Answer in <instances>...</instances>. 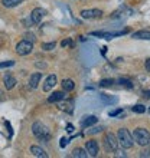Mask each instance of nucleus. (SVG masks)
Segmentation results:
<instances>
[{"mask_svg":"<svg viewBox=\"0 0 150 158\" xmlns=\"http://www.w3.org/2000/svg\"><path fill=\"white\" fill-rule=\"evenodd\" d=\"M32 132H33V135L38 138V139H41V141H45L48 142L51 138V134H49V129L46 128L45 124H42V122H33V125H32Z\"/></svg>","mask_w":150,"mask_h":158,"instance_id":"obj_1","label":"nucleus"},{"mask_svg":"<svg viewBox=\"0 0 150 158\" xmlns=\"http://www.w3.org/2000/svg\"><path fill=\"white\" fill-rule=\"evenodd\" d=\"M117 139H118V144H120L123 148H131L134 144L133 135H131L126 128L118 129V132H117Z\"/></svg>","mask_w":150,"mask_h":158,"instance_id":"obj_2","label":"nucleus"},{"mask_svg":"<svg viewBox=\"0 0 150 158\" xmlns=\"http://www.w3.org/2000/svg\"><path fill=\"white\" fill-rule=\"evenodd\" d=\"M133 139L137 142L139 145L146 147L150 142V132L144 128H136L133 131Z\"/></svg>","mask_w":150,"mask_h":158,"instance_id":"obj_3","label":"nucleus"},{"mask_svg":"<svg viewBox=\"0 0 150 158\" xmlns=\"http://www.w3.org/2000/svg\"><path fill=\"white\" fill-rule=\"evenodd\" d=\"M32 50H33V43L29 40H26V39L20 40L16 45V53L20 55V56H26V55L32 53Z\"/></svg>","mask_w":150,"mask_h":158,"instance_id":"obj_4","label":"nucleus"},{"mask_svg":"<svg viewBox=\"0 0 150 158\" xmlns=\"http://www.w3.org/2000/svg\"><path fill=\"white\" fill-rule=\"evenodd\" d=\"M104 142H105V148H107L108 151H117L118 150V147H120L118 139L116 138L114 134H105Z\"/></svg>","mask_w":150,"mask_h":158,"instance_id":"obj_5","label":"nucleus"},{"mask_svg":"<svg viewBox=\"0 0 150 158\" xmlns=\"http://www.w3.org/2000/svg\"><path fill=\"white\" fill-rule=\"evenodd\" d=\"M46 15V10L45 9H41V7H36L32 10V13H30V20H32V23H35V25H38V23H41L42 19L45 17Z\"/></svg>","mask_w":150,"mask_h":158,"instance_id":"obj_6","label":"nucleus"},{"mask_svg":"<svg viewBox=\"0 0 150 158\" xmlns=\"http://www.w3.org/2000/svg\"><path fill=\"white\" fill-rule=\"evenodd\" d=\"M98 150H100V147H98V142L91 139V141H87L85 142V151L88 152L90 157H97L98 155Z\"/></svg>","mask_w":150,"mask_h":158,"instance_id":"obj_7","label":"nucleus"},{"mask_svg":"<svg viewBox=\"0 0 150 158\" xmlns=\"http://www.w3.org/2000/svg\"><path fill=\"white\" fill-rule=\"evenodd\" d=\"M81 16H82L84 19H98V17L103 16V10L88 9V10H82V12H81Z\"/></svg>","mask_w":150,"mask_h":158,"instance_id":"obj_8","label":"nucleus"},{"mask_svg":"<svg viewBox=\"0 0 150 158\" xmlns=\"http://www.w3.org/2000/svg\"><path fill=\"white\" fill-rule=\"evenodd\" d=\"M3 83H4V88L7 89V91H10V89H13V88L16 86V78L15 76H12L10 73H6V75L3 76Z\"/></svg>","mask_w":150,"mask_h":158,"instance_id":"obj_9","label":"nucleus"},{"mask_svg":"<svg viewBox=\"0 0 150 158\" xmlns=\"http://www.w3.org/2000/svg\"><path fill=\"white\" fill-rule=\"evenodd\" d=\"M65 96H67L65 95V91H56L48 98V102L49 104H55V102H59V101H64Z\"/></svg>","mask_w":150,"mask_h":158,"instance_id":"obj_10","label":"nucleus"},{"mask_svg":"<svg viewBox=\"0 0 150 158\" xmlns=\"http://www.w3.org/2000/svg\"><path fill=\"white\" fill-rule=\"evenodd\" d=\"M41 79H42V72H35L32 75L29 76V85L30 88H38L39 86V83H41Z\"/></svg>","mask_w":150,"mask_h":158,"instance_id":"obj_11","label":"nucleus"},{"mask_svg":"<svg viewBox=\"0 0 150 158\" xmlns=\"http://www.w3.org/2000/svg\"><path fill=\"white\" fill-rule=\"evenodd\" d=\"M56 85V76L55 75H49L48 78H46V81H45V83H43V91L45 92H49L52 88Z\"/></svg>","mask_w":150,"mask_h":158,"instance_id":"obj_12","label":"nucleus"},{"mask_svg":"<svg viewBox=\"0 0 150 158\" xmlns=\"http://www.w3.org/2000/svg\"><path fill=\"white\" fill-rule=\"evenodd\" d=\"M98 122V118L95 115H90V117H85L82 121H81V127L82 128H88V127H92Z\"/></svg>","mask_w":150,"mask_h":158,"instance_id":"obj_13","label":"nucleus"},{"mask_svg":"<svg viewBox=\"0 0 150 158\" xmlns=\"http://www.w3.org/2000/svg\"><path fill=\"white\" fill-rule=\"evenodd\" d=\"M133 39H137V40H150V32L149 30H139V32H134Z\"/></svg>","mask_w":150,"mask_h":158,"instance_id":"obj_14","label":"nucleus"},{"mask_svg":"<svg viewBox=\"0 0 150 158\" xmlns=\"http://www.w3.org/2000/svg\"><path fill=\"white\" fill-rule=\"evenodd\" d=\"M30 152H32L35 157H38V158H48V154L42 150L41 147H38V145H32V147H30Z\"/></svg>","mask_w":150,"mask_h":158,"instance_id":"obj_15","label":"nucleus"},{"mask_svg":"<svg viewBox=\"0 0 150 158\" xmlns=\"http://www.w3.org/2000/svg\"><path fill=\"white\" fill-rule=\"evenodd\" d=\"M61 85H62V91H65V92H71V91H74V88H75V83L72 79H64Z\"/></svg>","mask_w":150,"mask_h":158,"instance_id":"obj_16","label":"nucleus"},{"mask_svg":"<svg viewBox=\"0 0 150 158\" xmlns=\"http://www.w3.org/2000/svg\"><path fill=\"white\" fill-rule=\"evenodd\" d=\"M4 7H16L20 3H23V0H2Z\"/></svg>","mask_w":150,"mask_h":158,"instance_id":"obj_17","label":"nucleus"},{"mask_svg":"<svg viewBox=\"0 0 150 158\" xmlns=\"http://www.w3.org/2000/svg\"><path fill=\"white\" fill-rule=\"evenodd\" d=\"M72 155L77 158H87L88 157V152L85 150H81V148H75L74 151H72Z\"/></svg>","mask_w":150,"mask_h":158,"instance_id":"obj_18","label":"nucleus"},{"mask_svg":"<svg viewBox=\"0 0 150 158\" xmlns=\"http://www.w3.org/2000/svg\"><path fill=\"white\" fill-rule=\"evenodd\" d=\"M100 98L101 101H104L105 104H116L117 102V98H111V96L105 95V94H100Z\"/></svg>","mask_w":150,"mask_h":158,"instance_id":"obj_19","label":"nucleus"},{"mask_svg":"<svg viewBox=\"0 0 150 158\" xmlns=\"http://www.w3.org/2000/svg\"><path fill=\"white\" fill-rule=\"evenodd\" d=\"M131 111L136 114H144L146 112V106L142 104H137V105H134V106H131Z\"/></svg>","mask_w":150,"mask_h":158,"instance_id":"obj_20","label":"nucleus"},{"mask_svg":"<svg viewBox=\"0 0 150 158\" xmlns=\"http://www.w3.org/2000/svg\"><path fill=\"white\" fill-rule=\"evenodd\" d=\"M118 83H120L121 86L127 88V89H131V88H133V83L130 82L129 79H120V81H118Z\"/></svg>","mask_w":150,"mask_h":158,"instance_id":"obj_21","label":"nucleus"},{"mask_svg":"<svg viewBox=\"0 0 150 158\" xmlns=\"http://www.w3.org/2000/svg\"><path fill=\"white\" fill-rule=\"evenodd\" d=\"M55 46H56L55 42H48V43H43V45H42V49L43 50H52V49H55Z\"/></svg>","mask_w":150,"mask_h":158,"instance_id":"obj_22","label":"nucleus"},{"mask_svg":"<svg viewBox=\"0 0 150 158\" xmlns=\"http://www.w3.org/2000/svg\"><path fill=\"white\" fill-rule=\"evenodd\" d=\"M111 85H113V79H103L100 82V86H103V88H108Z\"/></svg>","mask_w":150,"mask_h":158,"instance_id":"obj_23","label":"nucleus"},{"mask_svg":"<svg viewBox=\"0 0 150 158\" xmlns=\"http://www.w3.org/2000/svg\"><path fill=\"white\" fill-rule=\"evenodd\" d=\"M15 65L13 60H6V62H0V69H3V68H10Z\"/></svg>","mask_w":150,"mask_h":158,"instance_id":"obj_24","label":"nucleus"},{"mask_svg":"<svg viewBox=\"0 0 150 158\" xmlns=\"http://www.w3.org/2000/svg\"><path fill=\"white\" fill-rule=\"evenodd\" d=\"M25 39H26V40H29V42H32V43L36 40L35 35H32V33H26V35H25Z\"/></svg>","mask_w":150,"mask_h":158,"instance_id":"obj_25","label":"nucleus"},{"mask_svg":"<svg viewBox=\"0 0 150 158\" xmlns=\"http://www.w3.org/2000/svg\"><path fill=\"white\" fill-rule=\"evenodd\" d=\"M121 112H123V109H121V108L114 109V111H111V112H110V117H116V115H118V114H121Z\"/></svg>","mask_w":150,"mask_h":158,"instance_id":"obj_26","label":"nucleus"},{"mask_svg":"<svg viewBox=\"0 0 150 158\" xmlns=\"http://www.w3.org/2000/svg\"><path fill=\"white\" fill-rule=\"evenodd\" d=\"M100 131H103V128L101 127H95V128H92L88 131V134H97V132H100Z\"/></svg>","mask_w":150,"mask_h":158,"instance_id":"obj_27","label":"nucleus"},{"mask_svg":"<svg viewBox=\"0 0 150 158\" xmlns=\"http://www.w3.org/2000/svg\"><path fill=\"white\" fill-rule=\"evenodd\" d=\"M59 145H61V148H65V147L68 145V139H67V138H61V142H59Z\"/></svg>","mask_w":150,"mask_h":158,"instance_id":"obj_28","label":"nucleus"},{"mask_svg":"<svg viewBox=\"0 0 150 158\" xmlns=\"http://www.w3.org/2000/svg\"><path fill=\"white\" fill-rule=\"evenodd\" d=\"M68 45H71V39H65V40L61 42V46H62V48H65V46H68Z\"/></svg>","mask_w":150,"mask_h":158,"instance_id":"obj_29","label":"nucleus"},{"mask_svg":"<svg viewBox=\"0 0 150 158\" xmlns=\"http://www.w3.org/2000/svg\"><path fill=\"white\" fill-rule=\"evenodd\" d=\"M143 98L144 99H150V91H143Z\"/></svg>","mask_w":150,"mask_h":158,"instance_id":"obj_30","label":"nucleus"},{"mask_svg":"<svg viewBox=\"0 0 150 158\" xmlns=\"http://www.w3.org/2000/svg\"><path fill=\"white\" fill-rule=\"evenodd\" d=\"M144 66H146V71H147V72H150V58L146 60V65H144Z\"/></svg>","mask_w":150,"mask_h":158,"instance_id":"obj_31","label":"nucleus"},{"mask_svg":"<svg viewBox=\"0 0 150 158\" xmlns=\"http://www.w3.org/2000/svg\"><path fill=\"white\" fill-rule=\"evenodd\" d=\"M140 157H150L149 151H142V154H140Z\"/></svg>","mask_w":150,"mask_h":158,"instance_id":"obj_32","label":"nucleus"},{"mask_svg":"<svg viewBox=\"0 0 150 158\" xmlns=\"http://www.w3.org/2000/svg\"><path fill=\"white\" fill-rule=\"evenodd\" d=\"M67 131H68V132H72V131H74V127H72L71 124H68V127H67Z\"/></svg>","mask_w":150,"mask_h":158,"instance_id":"obj_33","label":"nucleus"},{"mask_svg":"<svg viewBox=\"0 0 150 158\" xmlns=\"http://www.w3.org/2000/svg\"><path fill=\"white\" fill-rule=\"evenodd\" d=\"M149 114H150V108H149Z\"/></svg>","mask_w":150,"mask_h":158,"instance_id":"obj_34","label":"nucleus"}]
</instances>
